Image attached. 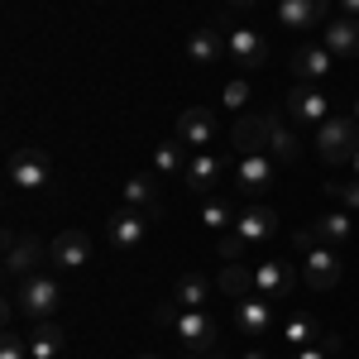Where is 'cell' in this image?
<instances>
[{
    "label": "cell",
    "instance_id": "43",
    "mask_svg": "<svg viewBox=\"0 0 359 359\" xmlns=\"http://www.w3.org/2000/svg\"><path fill=\"white\" fill-rule=\"evenodd\" d=\"M355 120H359V101H355Z\"/></svg>",
    "mask_w": 359,
    "mask_h": 359
},
{
    "label": "cell",
    "instance_id": "35",
    "mask_svg": "<svg viewBox=\"0 0 359 359\" xmlns=\"http://www.w3.org/2000/svg\"><path fill=\"white\" fill-rule=\"evenodd\" d=\"M321 245V240H316V230H311V225H306V230H292V249H297V259H302L306 249H316Z\"/></svg>",
    "mask_w": 359,
    "mask_h": 359
},
{
    "label": "cell",
    "instance_id": "23",
    "mask_svg": "<svg viewBox=\"0 0 359 359\" xmlns=\"http://www.w3.org/2000/svg\"><path fill=\"white\" fill-rule=\"evenodd\" d=\"M211 297H216V283L201 278V273H182V278H177V287H172V302H177V306H206Z\"/></svg>",
    "mask_w": 359,
    "mask_h": 359
},
{
    "label": "cell",
    "instance_id": "40",
    "mask_svg": "<svg viewBox=\"0 0 359 359\" xmlns=\"http://www.w3.org/2000/svg\"><path fill=\"white\" fill-rule=\"evenodd\" d=\"M230 5H254V0H230Z\"/></svg>",
    "mask_w": 359,
    "mask_h": 359
},
{
    "label": "cell",
    "instance_id": "20",
    "mask_svg": "<svg viewBox=\"0 0 359 359\" xmlns=\"http://www.w3.org/2000/svg\"><path fill=\"white\" fill-rule=\"evenodd\" d=\"M287 287H292V269H287V264L269 259V264H259V269H254V292H259V297H269V302H273V297H283Z\"/></svg>",
    "mask_w": 359,
    "mask_h": 359
},
{
    "label": "cell",
    "instance_id": "7",
    "mask_svg": "<svg viewBox=\"0 0 359 359\" xmlns=\"http://www.w3.org/2000/svg\"><path fill=\"white\" fill-rule=\"evenodd\" d=\"M287 115H292V125H326L331 120V101H326L321 86L292 82V91H287Z\"/></svg>",
    "mask_w": 359,
    "mask_h": 359
},
{
    "label": "cell",
    "instance_id": "25",
    "mask_svg": "<svg viewBox=\"0 0 359 359\" xmlns=\"http://www.w3.org/2000/svg\"><path fill=\"white\" fill-rule=\"evenodd\" d=\"M316 230V240L321 245H331V249H340L350 235H355V221H350V211H335V216H321V221L311 225Z\"/></svg>",
    "mask_w": 359,
    "mask_h": 359
},
{
    "label": "cell",
    "instance_id": "30",
    "mask_svg": "<svg viewBox=\"0 0 359 359\" xmlns=\"http://www.w3.org/2000/svg\"><path fill=\"white\" fill-rule=\"evenodd\" d=\"M235 221H240V216H235V206H225V201H206V211H201V225H206V230H216V235L230 230Z\"/></svg>",
    "mask_w": 359,
    "mask_h": 359
},
{
    "label": "cell",
    "instance_id": "39",
    "mask_svg": "<svg viewBox=\"0 0 359 359\" xmlns=\"http://www.w3.org/2000/svg\"><path fill=\"white\" fill-rule=\"evenodd\" d=\"M245 359H269V355H264V350H249V355Z\"/></svg>",
    "mask_w": 359,
    "mask_h": 359
},
{
    "label": "cell",
    "instance_id": "26",
    "mask_svg": "<svg viewBox=\"0 0 359 359\" xmlns=\"http://www.w3.org/2000/svg\"><path fill=\"white\" fill-rule=\"evenodd\" d=\"M182 168H187V144H182V139H163V144H154V172L172 177V172H182Z\"/></svg>",
    "mask_w": 359,
    "mask_h": 359
},
{
    "label": "cell",
    "instance_id": "22",
    "mask_svg": "<svg viewBox=\"0 0 359 359\" xmlns=\"http://www.w3.org/2000/svg\"><path fill=\"white\" fill-rule=\"evenodd\" d=\"M62 326L57 321H39L29 331V359H62Z\"/></svg>",
    "mask_w": 359,
    "mask_h": 359
},
{
    "label": "cell",
    "instance_id": "9",
    "mask_svg": "<svg viewBox=\"0 0 359 359\" xmlns=\"http://www.w3.org/2000/svg\"><path fill=\"white\" fill-rule=\"evenodd\" d=\"M177 139L201 154V149H211V144L221 139V120L206 111V106H187V111L177 115Z\"/></svg>",
    "mask_w": 359,
    "mask_h": 359
},
{
    "label": "cell",
    "instance_id": "14",
    "mask_svg": "<svg viewBox=\"0 0 359 359\" xmlns=\"http://www.w3.org/2000/svg\"><path fill=\"white\" fill-rule=\"evenodd\" d=\"M331 57L335 53L326 48V43H297V48H292V77L306 82V86H316L326 72H331Z\"/></svg>",
    "mask_w": 359,
    "mask_h": 359
},
{
    "label": "cell",
    "instance_id": "18",
    "mask_svg": "<svg viewBox=\"0 0 359 359\" xmlns=\"http://www.w3.org/2000/svg\"><path fill=\"white\" fill-rule=\"evenodd\" d=\"M326 5L331 0H278V20L287 29H311V25H321Z\"/></svg>",
    "mask_w": 359,
    "mask_h": 359
},
{
    "label": "cell",
    "instance_id": "19",
    "mask_svg": "<svg viewBox=\"0 0 359 359\" xmlns=\"http://www.w3.org/2000/svg\"><path fill=\"white\" fill-rule=\"evenodd\" d=\"M230 230H240L249 245H259V240H269L278 230V211L273 206H249V211H240V221L230 225Z\"/></svg>",
    "mask_w": 359,
    "mask_h": 359
},
{
    "label": "cell",
    "instance_id": "21",
    "mask_svg": "<svg viewBox=\"0 0 359 359\" xmlns=\"http://www.w3.org/2000/svg\"><path fill=\"white\" fill-rule=\"evenodd\" d=\"M326 48H331L335 57H359V20L355 15L326 25Z\"/></svg>",
    "mask_w": 359,
    "mask_h": 359
},
{
    "label": "cell",
    "instance_id": "32",
    "mask_svg": "<svg viewBox=\"0 0 359 359\" xmlns=\"http://www.w3.org/2000/svg\"><path fill=\"white\" fill-rule=\"evenodd\" d=\"M340 201H345V211H359V177H350V182H326Z\"/></svg>",
    "mask_w": 359,
    "mask_h": 359
},
{
    "label": "cell",
    "instance_id": "37",
    "mask_svg": "<svg viewBox=\"0 0 359 359\" xmlns=\"http://www.w3.org/2000/svg\"><path fill=\"white\" fill-rule=\"evenodd\" d=\"M297 359H331V350L316 340V345H302V350H297Z\"/></svg>",
    "mask_w": 359,
    "mask_h": 359
},
{
    "label": "cell",
    "instance_id": "17",
    "mask_svg": "<svg viewBox=\"0 0 359 359\" xmlns=\"http://www.w3.org/2000/svg\"><path fill=\"white\" fill-rule=\"evenodd\" d=\"M225 39H230V34H221V25H201V29H192V39H187V57H192L196 67H211V62H221Z\"/></svg>",
    "mask_w": 359,
    "mask_h": 359
},
{
    "label": "cell",
    "instance_id": "8",
    "mask_svg": "<svg viewBox=\"0 0 359 359\" xmlns=\"http://www.w3.org/2000/svg\"><path fill=\"white\" fill-rule=\"evenodd\" d=\"M144 235H149V221H144L139 206H120L111 221H106V240H111V249H120V254H135V249L144 245Z\"/></svg>",
    "mask_w": 359,
    "mask_h": 359
},
{
    "label": "cell",
    "instance_id": "33",
    "mask_svg": "<svg viewBox=\"0 0 359 359\" xmlns=\"http://www.w3.org/2000/svg\"><path fill=\"white\" fill-rule=\"evenodd\" d=\"M249 91H254V86H249V77H235V82L225 86V106H230V111H240V106L249 101Z\"/></svg>",
    "mask_w": 359,
    "mask_h": 359
},
{
    "label": "cell",
    "instance_id": "1",
    "mask_svg": "<svg viewBox=\"0 0 359 359\" xmlns=\"http://www.w3.org/2000/svg\"><path fill=\"white\" fill-rule=\"evenodd\" d=\"M316 154L331 168L355 163V154H359V120L355 115H331L326 125H316Z\"/></svg>",
    "mask_w": 359,
    "mask_h": 359
},
{
    "label": "cell",
    "instance_id": "29",
    "mask_svg": "<svg viewBox=\"0 0 359 359\" xmlns=\"http://www.w3.org/2000/svg\"><path fill=\"white\" fill-rule=\"evenodd\" d=\"M269 158H273L278 168H292L297 163V135L278 120V130H273V144H269Z\"/></svg>",
    "mask_w": 359,
    "mask_h": 359
},
{
    "label": "cell",
    "instance_id": "3",
    "mask_svg": "<svg viewBox=\"0 0 359 359\" xmlns=\"http://www.w3.org/2000/svg\"><path fill=\"white\" fill-rule=\"evenodd\" d=\"M172 335L182 340V350L206 355V350H216L221 326H216V316H211L206 306H182V311H177V321H172Z\"/></svg>",
    "mask_w": 359,
    "mask_h": 359
},
{
    "label": "cell",
    "instance_id": "36",
    "mask_svg": "<svg viewBox=\"0 0 359 359\" xmlns=\"http://www.w3.org/2000/svg\"><path fill=\"white\" fill-rule=\"evenodd\" d=\"M177 311H182L177 302H163L158 311H154V321H158V326H172V321H177Z\"/></svg>",
    "mask_w": 359,
    "mask_h": 359
},
{
    "label": "cell",
    "instance_id": "44",
    "mask_svg": "<svg viewBox=\"0 0 359 359\" xmlns=\"http://www.w3.org/2000/svg\"><path fill=\"white\" fill-rule=\"evenodd\" d=\"M211 359H225V355H211Z\"/></svg>",
    "mask_w": 359,
    "mask_h": 359
},
{
    "label": "cell",
    "instance_id": "34",
    "mask_svg": "<svg viewBox=\"0 0 359 359\" xmlns=\"http://www.w3.org/2000/svg\"><path fill=\"white\" fill-rule=\"evenodd\" d=\"M0 359H29V340H20V335H5V340H0Z\"/></svg>",
    "mask_w": 359,
    "mask_h": 359
},
{
    "label": "cell",
    "instance_id": "42",
    "mask_svg": "<svg viewBox=\"0 0 359 359\" xmlns=\"http://www.w3.org/2000/svg\"><path fill=\"white\" fill-rule=\"evenodd\" d=\"M135 359H158V355H135Z\"/></svg>",
    "mask_w": 359,
    "mask_h": 359
},
{
    "label": "cell",
    "instance_id": "31",
    "mask_svg": "<svg viewBox=\"0 0 359 359\" xmlns=\"http://www.w3.org/2000/svg\"><path fill=\"white\" fill-rule=\"evenodd\" d=\"M249 254V240L240 235V230H221V259H230V264H245Z\"/></svg>",
    "mask_w": 359,
    "mask_h": 359
},
{
    "label": "cell",
    "instance_id": "15",
    "mask_svg": "<svg viewBox=\"0 0 359 359\" xmlns=\"http://www.w3.org/2000/svg\"><path fill=\"white\" fill-rule=\"evenodd\" d=\"M235 331L240 335H269L273 331V302L269 297H240L235 302Z\"/></svg>",
    "mask_w": 359,
    "mask_h": 359
},
{
    "label": "cell",
    "instance_id": "4",
    "mask_svg": "<svg viewBox=\"0 0 359 359\" xmlns=\"http://www.w3.org/2000/svg\"><path fill=\"white\" fill-rule=\"evenodd\" d=\"M43 264H48V245L39 235H15V230L5 235V273H10V283L34 278Z\"/></svg>",
    "mask_w": 359,
    "mask_h": 359
},
{
    "label": "cell",
    "instance_id": "10",
    "mask_svg": "<svg viewBox=\"0 0 359 359\" xmlns=\"http://www.w3.org/2000/svg\"><path fill=\"white\" fill-rule=\"evenodd\" d=\"M221 177H225V158H216L211 149L192 154V158H187V168H182L187 192H192V196H206V201H211V192L221 187Z\"/></svg>",
    "mask_w": 359,
    "mask_h": 359
},
{
    "label": "cell",
    "instance_id": "38",
    "mask_svg": "<svg viewBox=\"0 0 359 359\" xmlns=\"http://www.w3.org/2000/svg\"><path fill=\"white\" fill-rule=\"evenodd\" d=\"M340 5H345V15H355V20H359V0H340Z\"/></svg>",
    "mask_w": 359,
    "mask_h": 359
},
{
    "label": "cell",
    "instance_id": "28",
    "mask_svg": "<svg viewBox=\"0 0 359 359\" xmlns=\"http://www.w3.org/2000/svg\"><path fill=\"white\" fill-rule=\"evenodd\" d=\"M125 206H139V211H158V187H154V177H130L125 182Z\"/></svg>",
    "mask_w": 359,
    "mask_h": 359
},
{
    "label": "cell",
    "instance_id": "12",
    "mask_svg": "<svg viewBox=\"0 0 359 359\" xmlns=\"http://www.w3.org/2000/svg\"><path fill=\"white\" fill-rule=\"evenodd\" d=\"M273 172H278V163L269 158V154H240V168H235V187L245 196H259V192H269L273 187Z\"/></svg>",
    "mask_w": 359,
    "mask_h": 359
},
{
    "label": "cell",
    "instance_id": "6",
    "mask_svg": "<svg viewBox=\"0 0 359 359\" xmlns=\"http://www.w3.org/2000/svg\"><path fill=\"white\" fill-rule=\"evenodd\" d=\"M297 278H302L311 292H331L335 283H340V259H335V249L331 245L306 249L302 259H297Z\"/></svg>",
    "mask_w": 359,
    "mask_h": 359
},
{
    "label": "cell",
    "instance_id": "2",
    "mask_svg": "<svg viewBox=\"0 0 359 359\" xmlns=\"http://www.w3.org/2000/svg\"><path fill=\"white\" fill-rule=\"evenodd\" d=\"M15 306L25 311L29 321H53L62 306V283L48 273H34L25 283H15Z\"/></svg>",
    "mask_w": 359,
    "mask_h": 359
},
{
    "label": "cell",
    "instance_id": "27",
    "mask_svg": "<svg viewBox=\"0 0 359 359\" xmlns=\"http://www.w3.org/2000/svg\"><path fill=\"white\" fill-rule=\"evenodd\" d=\"M283 335H287V340H292V345L302 350V345H311V340L321 335V321H316L311 311H292V316L283 321Z\"/></svg>",
    "mask_w": 359,
    "mask_h": 359
},
{
    "label": "cell",
    "instance_id": "16",
    "mask_svg": "<svg viewBox=\"0 0 359 359\" xmlns=\"http://www.w3.org/2000/svg\"><path fill=\"white\" fill-rule=\"evenodd\" d=\"M48 259H53L57 269H86V259H91L86 230H62L53 245H48Z\"/></svg>",
    "mask_w": 359,
    "mask_h": 359
},
{
    "label": "cell",
    "instance_id": "41",
    "mask_svg": "<svg viewBox=\"0 0 359 359\" xmlns=\"http://www.w3.org/2000/svg\"><path fill=\"white\" fill-rule=\"evenodd\" d=\"M350 168H355V172H359V154H355V163H350Z\"/></svg>",
    "mask_w": 359,
    "mask_h": 359
},
{
    "label": "cell",
    "instance_id": "11",
    "mask_svg": "<svg viewBox=\"0 0 359 359\" xmlns=\"http://www.w3.org/2000/svg\"><path fill=\"white\" fill-rule=\"evenodd\" d=\"M225 57H230L240 72H254V67H264L269 43H264L254 29H230V39H225Z\"/></svg>",
    "mask_w": 359,
    "mask_h": 359
},
{
    "label": "cell",
    "instance_id": "24",
    "mask_svg": "<svg viewBox=\"0 0 359 359\" xmlns=\"http://www.w3.org/2000/svg\"><path fill=\"white\" fill-rule=\"evenodd\" d=\"M216 292H221V297H235V302L249 297V292H254V269H245V264H225L221 273H216Z\"/></svg>",
    "mask_w": 359,
    "mask_h": 359
},
{
    "label": "cell",
    "instance_id": "5",
    "mask_svg": "<svg viewBox=\"0 0 359 359\" xmlns=\"http://www.w3.org/2000/svg\"><path fill=\"white\" fill-rule=\"evenodd\" d=\"M48 177H53V168H48V154H43L39 144L10 149V182H15V187L39 192V187H48Z\"/></svg>",
    "mask_w": 359,
    "mask_h": 359
},
{
    "label": "cell",
    "instance_id": "13",
    "mask_svg": "<svg viewBox=\"0 0 359 359\" xmlns=\"http://www.w3.org/2000/svg\"><path fill=\"white\" fill-rule=\"evenodd\" d=\"M273 130H278V115H240V125H235L240 154H269Z\"/></svg>",
    "mask_w": 359,
    "mask_h": 359
}]
</instances>
